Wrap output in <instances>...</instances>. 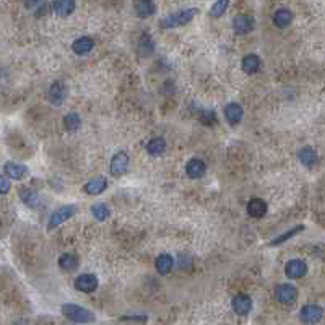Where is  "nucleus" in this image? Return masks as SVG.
I'll return each mask as SVG.
<instances>
[{
  "mask_svg": "<svg viewBox=\"0 0 325 325\" xmlns=\"http://www.w3.org/2000/svg\"><path fill=\"white\" fill-rule=\"evenodd\" d=\"M323 309L317 304H306L301 309V320L304 323H317L322 320Z\"/></svg>",
  "mask_w": 325,
  "mask_h": 325,
  "instance_id": "nucleus-6",
  "label": "nucleus"
},
{
  "mask_svg": "<svg viewBox=\"0 0 325 325\" xmlns=\"http://www.w3.org/2000/svg\"><path fill=\"white\" fill-rule=\"evenodd\" d=\"M98 278L95 275H80L75 280V288L82 293H93L98 288Z\"/></svg>",
  "mask_w": 325,
  "mask_h": 325,
  "instance_id": "nucleus-11",
  "label": "nucleus"
},
{
  "mask_svg": "<svg viewBox=\"0 0 325 325\" xmlns=\"http://www.w3.org/2000/svg\"><path fill=\"white\" fill-rule=\"evenodd\" d=\"M233 30L236 34H247L254 30V20L250 17H245V15H239V17H234L233 20Z\"/></svg>",
  "mask_w": 325,
  "mask_h": 325,
  "instance_id": "nucleus-15",
  "label": "nucleus"
},
{
  "mask_svg": "<svg viewBox=\"0 0 325 325\" xmlns=\"http://www.w3.org/2000/svg\"><path fill=\"white\" fill-rule=\"evenodd\" d=\"M4 171L7 177L10 179H15V180H21L26 174H28V168L25 164H20V163H15V161H7L4 164Z\"/></svg>",
  "mask_w": 325,
  "mask_h": 325,
  "instance_id": "nucleus-10",
  "label": "nucleus"
},
{
  "mask_svg": "<svg viewBox=\"0 0 325 325\" xmlns=\"http://www.w3.org/2000/svg\"><path fill=\"white\" fill-rule=\"evenodd\" d=\"M135 12L139 13V17L148 18L156 12V5L153 0H137L135 2Z\"/></svg>",
  "mask_w": 325,
  "mask_h": 325,
  "instance_id": "nucleus-23",
  "label": "nucleus"
},
{
  "mask_svg": "<svg viewBox=\"0 0 325 325\" xmlns=\"http://www.w3.org/2000/svg\"><path fill=\"white\" fill-rule=\"evenodd\" d=\"M42 2H44V0H23L25 7H26V9H30V10L36 9V7L41 5Z\"/></svg>",
  "mask_w": 325,
  "mask_h": 325,
  "instance_id": "nucleus-34",
  "label": "nucleus"
},
{
  "mask_svg": "<svg viewBox=\"0 0 325 325\" xmlns=\"http://www.w3.org/2000/svg\"><path fill=\"white\" fill-rule=\"evenodd\" d=\"M59 267L65 272H75L78 269V258L72 254H62L59 257Z\"/></svg>",
  "mask_w": 325,
  "mask_h": 325,
  "instance_id": "nucleus-27",
  "label": "nucleus"
},
{
  "mask_svg": "<svg viewBox=\"0 0 325 325\" xmlns=\"http://www.w3.org/2000/svg\"><path fill=\"white\" fill-rule=\"evenodd\" d=\"M277 299L281 304H293V302L298 299V288L293 285H280L277 288Z\"/></svg>",
  "mask_w": 325,
  "mask_h": 325,
  "instance_id": "nucleus-7",
  "label": "nucleus"
},
{
  "mask_svg": "<svg viewBox=\"0 0 325 325\" xmlns=\"http://www.w3.org/2000/svg\"><path fill=\"white\" fill-rule=\"evenodd\" d=\"M197 15V9H187V10H180L168 15L166 18L161 20V26L163 28H179L184 26L187 23H190L192 18Z\"/></svg>",
  "mask_w": 325,
  "mask_h": 325,
  "instance_id": "nucleus-2",
  "label": "nucleus"
},
{
  "mask_svg": "<svg viewBox=\"0 0 325 325\" xmlns=\"http://www.w3.org/2000/svg\"><path fill=\"white\" fill-rule=\"evenodd\" d=\"M119 320L122 322H147L148 320V317L147 315H124V317H120Z\"/></svg>",
  "mask_w": 325,
  "mask_h": 325,
  "instance_id": "nucleus-33",
  "label": "nucleus"
},
{
  "mask_svg": "<svg viewBox=\"0 0 325 325\" xmlns=\"http://www.w3.org/2000/svg\"><path fill=\"white\" fill-rule=\"evenodd\" d=\"M128 169V156L125 151H117L111 160V174L119 177L125 174Z\"/></svg>",
  "mask_w": 325,
  "mask_h": 325,
  "instance_id": "nucleus-5",
  "label": "nucleus"
},
{
  "mask_svg": "<svg viewBox=\"0 0 325 325\" xmlns=\"http://www.w3.org/2000/svg\"><path fill=\"white\" fill-rule=\"evenodd\" d=\"M285 273H286V277L291 278V280L302 278L307 273V264L301 258H293L286 264Z\"/></svg>",
  "mask_w": 325,
  "mask_h": 325,
  "instance_id": "nucleus-4",
  "label": "nucleus"
},
{
  "mask_svg": "<svg viewBox=\"0 0 325 325\" xmlns=\"http://www.w3.org/2000/svg\"><path fill=\"white\" fill-rule=\"evenodd\" d=\"M298 158L302 166H306V168L312 169L314 166L319 163V156H317V151L310 147H304L298 151Z\"/></svg>",
  "mask_w": 325,
  "mask_h": 325,
  "instance_id": "nucleus-13",
  "label": "nucleus"
},
{
  "mask_svg": "<svg viewBox=\"0 0 325 325\" xmlns=\"http://www.w3.org/2000/svg\"><path fill=\"white\" fill-rule=\"evenodd\" d=\"M247 213L252 218H262L267 213V204L262 199H252L247 204Z\"/></svg>",
  "mask_w": 325,
  "mask_h": 325,
  "instance_id": "nucleus-22",
  "label": "nucleus"
},
{
  "mask_svg": "<svg viewBox=\"0 0 325 325\" xmlns=\"http://www.w3.org/2000/svg\"><path fill=\"white\" fill-rule=\"evenodd\" d=\"M106 189H107V179L103 176L93 177L85 184V192L88 195H98L101 192H104Z\"/></svg>",
  "mask_w": 325,
  "mask_h": 325,
  "instance_id": "nucleus-16",
  "label": "nucleus"
},
{
  "mask_svg": "<svg viewBox=\"0 0 325 325\" xmlns=\"http://www.w3.org/2000/svg\"><path fill=\"white\" fill-rule=\"evenodd\" d=\"M153 50H155L153 39H151V36L148 33H143L140 41H139V52H140V55L142 57H148V55L153 54Z\"/></svg>",
  "mask_w": 325,
  "mask_h": 325,
  "instance_id": "nucleus-25",
  "label": "nucleus"
},
{
  "mask_svg": "<svg viewBox=\"0 0 325 325\" xmlns=\"http://www.w3.org/2000/svg\"><path fill=\"white\" fill-rule=\"evenodd\" d=\"M225 117L229 125H237L244 117V109L241 104L231 103L225 107Z\"/></svg>",
  "mask_w": 325,
  "mask_h": 325,
  "instance_id": "nucleus-12",
  "label": "nucleus"
},
{
  "mask_svg": "<svg viewBox=\"0 0 325 325\" xmlns=\"http://www.w3.org/2000/svg\"><path fill=\"white\" fill-rule=\"evenodd\" d=\"M147 151L151 156H160L166 151V140L161 137H156V139H151L147 143Z\"/></svg>",
  "mask_w": 325,
  "mask_h": 325,
  "instance_id": "nucleus-26",
  "label": "nucleus"
},
{
  "mask_svg": "<svg viewBox=\"0 0 325 325\" xmlns=\"http://www.w3.org/2000/svg\"><path fill=\"white\" fill-rule=\"evenodd\" d=\"M78 212V208L75 205H63L60 207L59 210H55L52 215L49 216V225H47V229H54L57 226H60L63 221L70 220L72 216Z\"/></svg>",
  "mask_w": 325,
  "mask_h": 325,
  "instance_id": "nucleus-3",
  "label": "nucleus"
},
{
  "mask_svg": "<svg viewBox=\"0 0 325 325\" xmlns=\"http://www.w3.org/2000/svg\"><path fill=\"white\" fill-rule=\"evenodd\" d=\"M12 189V182H10V177L2 176L0 174V195H5L9 193Z\"/></svg>",
  "mask_w": 325,
  "mask_h": 325,
  "instance_id": "nucleus-32",
  "label": "nucleus"
},
{
  "mask_svg": "<svg viewBox=\"0 0 325 325\" xmlns=\"http://www.w3.org/2000/svg\"><path fill=\"white\" fill-rule=\"evenodd\" d=\"M62 314L70 319L72 322H78V323H88V322H95V314L91 312V310L85 309L78 304H63L60 307Z\"/></svg>",
  "mask_w": 325,
  "mask_h": 325,
  "instance_id": "nucleus-1",
  "label": "nucleus"
},
{
  "mask_svg": "<svg viewBox=\"0 0 325 325\" xmlns=\"http://www.w3.org/2000/svg\"><path fill=\"white\" fill-rule=\"evenodd\" d=\"M229 5V0H216L213 7L210 9V17L212 18H220L221 15H225V12Z\"/></svg>",
  "mask_w": 325,
  "mask_h": 325,
  "instance_id": "nucleus-30",
  "label": "nucleus"
},
{
  "mask_svg": "<svg viewBox=\"0 0 325 325\" xmlns=\"http://www.w3.org/2000/svg\"><path fill=\"white\" fill-rule=\"evenodd\" d=\"M231 307H233L234 314L237 315H247L252 309V299L247 294H237L231 301Z\"/></svg>",
  "mask_w": 325,
  "mask_h": 325,
  "instance_id": "nucleus-8",
  "label": "nucleus"
},
{
  "mask_svg": "<svg viewBox=\"0 0 325 325\" xmlns=\"http://www.w3.org/2000/svg\"><path fill=\"white\" fill-rule=\"evenodd\" d=\"M205 171H207V166H205L204 161L199 160V158H193V160H190L189 163L185 164V172H187V176H189L190 179L204 177Z\"/></svg>",
  "mask_w": 325,
  "mask_h": 325,
  "instance_id": "nucleus-14",
  "label": "nucleus"
},
{
  "mask_svg": "<svg viewBox=\"0 0 325 325\" xmlns=\"http://www.w3.org/2000/svg\"><path fill=\"white\" fill-rule=\"evenodd\" d=\"M52 9L59 17H70L75 12V0H55Z\"/></svg>",
  "mask_w": 325,
  "mask_h": 325,
  "instance_id": "nucleus-19",
  "label": "nucleus"
},
{
  "mask_svg": "<svg viewBox=\"0 0 325 325\" xmlns=\"http://www.w3.org/2000/svg\"><path fill=\"white\" fill-rule=\"evenodd\" d=\"M293 21V13L291 10L288 9H280L275 12V15H273V23H275L278 28H286L290 26Z\"/></svg>",
  "mask_w": 325,
  "mask_h": 325,
  "instance_id": "nucleus-24",
  "label": "nucleus"
},
{
  "mask_svg": "<svg viewBox=\"0 0 325 325\" xmlns=\"http://www.w3.org/2000/svg\"><path fill=\"white\" fill-rule=\"evenodd\" d=\"M304 229V226H294L293 229H290V231H286V233H283L281 236H278V237H275L270 244L272 245H280V244H283L285 241H288V239H291L293 236H296L298 233H301V231Z\"/></svg>",
  "mask_w": 325,
  "mask_h": 325,
  "instance_id": "nucleus-31",
  "label": "nucleus"
},
{
  "mask_svg": "<svg viewBox=\"0 0 325 325\" xmlns=\"http://www.w3.org/2000/svg\"><path fill=\"white\" fill-rule=\"evenodd\" d=\"M155 267H156L158 273H161V275H168V273L172 270V267H174V258H172L169 254H161V255L156 257Z\"/></svg>",
  "mask_w": 325,
  "mask_h": 325,
  "instance_id": "nucleus-20",
  "label": "nucleus"
},
{
  "mask_svg": "<svg viewBox=\"0 0 325 325\" xmlns=\"http://www.w3.org/2000/svg\"><path fill=\"white\" fill-rule=\"evenodd\" d=\"M20 193V199L21 202L26 205V207H30V208H38V202H39V195L36 190L30 189V187H21V189L18 190Z\"/></svg>",
  "mask_w": 325,
  "mask_h": 325,
  "instance_id": "nucleus-18",
  "label": "nucleus"
},
{
  "mask_svg": "<svg viewBox=\"0 0 325 325\" xmlns=\"http://www.w3.org/2000/svg\"><path fill=\"white\" fill-rule=\"evenodd\" d=\"M91 213H93V216H95V218L99 220V221L107 220V218H109V215H111L109 208H107L106 204H95V205L91 207Z\"/></svg>",
  "mask_w": 325,
  "mask_h": 325,
  "instance_id": "nucleus-29",
  "label": "nucleus"
},
{
  "mask_svg": "<svg viewBox=\"0 0 325 325\" xmlns=\"http://www.w3.org/2000/svg\"><path fill=\"white\" fill-rule=\"evenodd\" d=\"M63 125H65V128L69 130V132H77V130L80 128V125H82L80 115H78L77 112H69L63 117Z\"/></svg>",
  "mask_w": 325,
  "mask_h": 325,
  "instance_id": "nucleus-28",
  "label": "nucleus"
},
{
  "mask_svg": "<svg viewBox=\"0 0 325 325\" xmlns=\"http://www.w3.org/2000/svg\"><path fill=\"white\" fill-rule=\"evenodd\" d=\"M242 70L245 72L247 75H252V74H257L258 69H260V65H262V62H260V57L255 55V54H249V55H245L242 62Z\"/></svg>",
  "mask_w": 325,
  "mask_h": 325,
  "instance_id": "nucleus-21",
  "label": "nucleus"
},
{
  "mask_svg": "<svg viewBox=\"0 0 325 325\" xmlns=\"http://www.w3.org/2000/svg\"><path fill=\"white\" fill-rule=\"evenodd\" d=\"M93 47H95V41H93L90 36H82V38L75 39L74 44H72L74 52L78 54V55H85V54L91 52Z\"/></svg>",
  "mask_w": 325,
  "mask_h": 325,
  "instance_id": "nucleus-17",
  "label": "nucleus"
},
{
  "mask_svg": "<svg viewBox=\"0 0 325 325\" xmlns=\"http://www.w3.org/2000/svg\"><path fill=\"white\" fill-rule=\"evenodd\" d=\"M67 98V88L62 82H54L49 88V101L54 106H62V103Z\"/></svg>",
  "mask_w": 325,
  "mask_h": 325,
  "instance_id": "nucleus-9",
  "label": "nucleus"
}]
</instances>
